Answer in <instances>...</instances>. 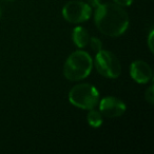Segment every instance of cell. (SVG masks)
Listing matches in <instances>:
<instances>
[{"label": "cell", "instance_id": "14", "mask_svg": "<svg viewBox=\"0 0 154 154\" xmlns=\"http://www.w3.org/2000/svg\"><path fill=\"white\" fill-rule=\"evenodd\" d=\"M89 3H90V7H93V8H97L99 5H101V0H88Z\"/></svg>", "mask_w": 154, "mask_h": 154}, {"label": "cell", "instance_id": "15", "mask_svg": "<svg viewBox=\"0 0 154 154\" xmlns=\"http://www.w3.org/2000/svg\"><path fill=\"white\" fill-rule=\"evenodd\" d=\"M1 15H2V11H1V8H0V17H1Z\"/></svg>", "mask_w": 154, "mask_h": 154}, {"label": "cell", "instance_id": "4", "mask_svg": "<svg viewBox=\"0 0 154 154\" xmlns=\"http://www.w3.org/2000/svg\"><path fill=\"white\" fill-rule=\"evenodd\" d=\"M95 68L99 74L108 78H117L122 72V66L117 57L110 51L103 49L96 53Z\"/></svg>", "mask_w": 154, "mask_h": 154}, {"label": "cell", "instance_id": "13", "mask_svg": "<svg viewBox=\"0 0 154 154\" xmlns=\"http://www.w3.org/2000/svg\"><path fill=\"white\" fill-rule=\"evenodd\" d=\"M152 38H153V31L150 32L149 39H148V45H149V49L151 52H153V43H152Z\"/></svg>", "mask_w": 154, "mask_h": 154}, {"label": "cell", "instance_id": "8", "mask_svg": "<svg viewBox=\"0 0 154 154\" xmlns=\"http://www.w3.org/2000/svg\"><path fill=\"white\" fill-rule=\"evenodd\" d=\"M72 37L75 45L78 48H85L89 43V40H90V35H89L88 31L85 28H82V26L75 28L73 30Z\"/></svg>", "mask_w": 154, "mask_h": 154}, {"label": "cell", "instance_id": "5", "mask_svg": "<svg viewBox=\"0 0 154 154\" xmlns=\"http://www.w3.org/2000/svg\"><path fill=\"white\" fill-rule=\"evenodd\" d=\"M92 15V9L86 2L82 1H70L62 8V16L66 21L71 23H80L90 19Z\"/></svg>", "mask_w": 154, "mask_h": 154}, {"label": "cell", "instance_id": "2", "mask_svg": "<svg viewBox=\"0 0 154 154\" xmlns=\"http://www.w3.org/2000/svg\"><path fill=\"white\" fill-rule=\"evenodd\" d=\"M92 68V57L85 51H76L66 58L63 66V74L66 79L78 82L88 77Z\"/></svg>", "mask_w": 154, "mask_h": 154}, {"label": "cell", "instance_id": "7", "mask_svg": "<svg viewBox=\"0 0 154 154\" xmlns=\"http://www.w3.org/2000/svg\"><path fill=\"white\" fill-rule=\"evenodd\" d=\"M130 75L138 84H147L152 79V69L143 60H135L131 63Z\"/></svg>", "mask_w": 154, "mask_h": 154}, {"label": "cell", "instance_id": "11", "mask_svg": "<svg viewBox=\"0 0 154 154\" xmlns=\"http://www.w3.org/2000/svg\"><path fill=\"white\" fill-rule=\"evenodd\" d=\"M145 98H146V100L150 103V105H152V103H154V88H153V86H150L149 88H148V90L146 91Z\"/></svg>", "mask_w": 154, "mask_h": 154}, {"label": "cell", "instance_id": "6", "mask_svg": "<svg viewBox=\"0 0 154 154\" xmlns=\"http://www.w3.org/2000/svg\"><path fill=\"white\" fill-rule=\"evenodd\" d=\"M99 110L106 117H119L126 112V105L122 100L116 97L108 96L99 103Z\"/></svg>", "mask_w": 154, "mask_h": 154}, {"label": "cell", "instance_id": "12", "mask_svg": "<svg viewBox=\"0 0 154 154\" xmlns=\"http://www.w3.org/2000/svg\"><path fill=\"white\" fill-rule=\"evenodd\" d=\"M113 1L120 7H129L133 2V0H113Z\"/></svg>", "mask_w": 154, "mask_h": 154}, {"label": "cell", "instance_id": "9", "mask_svg": "<svg viewBox=\"0 0 154 154\" xmlns=\"http://www.w3.org/2000/svg\"><path fill=\"white\" fill-rule=\"evenodd\" d=\"M87 120H88L89 125L93 128H99L103 125V114L100 112L96 111V110L91 109L90 112L87 115Z\"/></svg>", "mask_w": 154, "mask_h": 154}, {"label": "cell", "instance_id": "10", "mask_svg": "<svg viewBox=\"0 0 154 154\" xmlns=\"http://www.w3.org/2000/svg\"><path fill=\"white\" fill-rule=\"evenodd\" d=\"M89 42H90L92 50H93V51L96 52V53L98 51H100L101 49H103V45H101V41L99 40L98 38H96V37H92V38H90Z\"/></svg>", "mask_w": 154, "mask_h": 154}, {"label": "cell", "instance_id": "1", "mask_svg": "<svg viewBox=\"0 0 154 154\" xmlns=\"http://www.w3.org/2000/svg\"><path fill=\"white\" fill-rule=\"evenodd\" d=\"M94 20L98 30L110 37L120 36L129 26L128 13L116 3L99 5L96 8Z\"/></svg>", "mask_w": 154, "mask_h": 154}, {"label": "cell", "instance_id": "3", "mask_svg": "<svg viewBox=\"0 0 154 154\" xmlns=\"http://www.w3.org/2000/svg\"><path fill=\"white\" fill-rule=\"evenodd\" d=\"M69 100L73 106L84 110L94 109L99 101L98 90L90 84H80L69 92Z\"/></svg>", "mask_w": 154, "mask_h": 154}]
</instances>
